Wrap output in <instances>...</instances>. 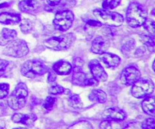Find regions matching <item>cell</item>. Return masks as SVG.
<instances>
[{
	"instance_id": "obj_1",
	"label": "cell",
	"mask_w": 155,
	"mask_h": 129,
	"mask_svg": "<svg viewBox=\"0 0 155 129\" xmlns=\"http://www.w3.org/2000/svg\"><path fill=\"white\" fill-rule=\"evenodd\" d=\"M148 13L145 8L137 2L130 4L126 14V21L133 28L141 27L147 19Z\"/></svg>"
},
{
	"instance_id": "obj_2",
	"label": "cell",
	"mask_w": 155,
	"mask_h": 129,
	"mask_svg": "<svg viewBox=\"0 0 155 129\" xmlns=\"http://www.w3.org/2000/svg\"><path fill=\"white\" fill-rule=\"evenodd\" d=\"M93 14L101 24L108 27H120L124 21V18L120 14L104 9H95Z\"/></svg>"
},
{
	"instance_id": "obj_3",
	"label": "cell",
	"mask_w": 155,
	"mask_h": 129,
	"mask_svg": "<svg viewBox=\"0 0 155 129\" xmlns=\"http://www.w3.org/2000/svg\"><path fill=\"white\" fill-rule=\"evenodd\" d=\"M28 96V89L24 83H19L8 99V104L14 110L24 107Z\"/></svg>"
},
{
	"instance_id": "obj_4",
	"label": "cell",
	"mask_w": 155,
	"mask_h": 129,
	"mask_svg": "<svg viewBox=\"0 0 155 129\" xmlns=\"http://www.w3.org/2000/svg\"><path fill=\"white\" fill-rule=\"evenodd\" d=\"M75 41V36L73 33H68L59 36H53L44 41L46 48L54 51H62L69 48Z\"/></svg>"
},
{
	"instance_id": "obj_5",
	"label": "cell",
	"mask_w": 155,
	"mask_h": 129,
	"mask_svg": "<svg viewBox=\"0 0 155 129\" xmlns=\"http://www.w3.org/2000/svg\"><path fill=\"white\" fill-rule=\"evenodd\" d=\"M47 70V67L42 61L30 60L26 61L22 65L21 73L24 76L33 79L44 75Z\"/></svg>"
},
{
	"instance_id": "obj_6",
	"label": "cell",
	"mask_w": 155,
	"mask_h": 129,
	"mask_svg": "<svg viewBox=\"0 0 155 129\" xmlns=\"http://www.w3.org/2000/svg\"><path fill=\"white\" fill-rule=\"evenodd\" d=\"M154 85L150 79H139L131 89V94L136 98H145L154 92Z\"/></svg>"
},
{
	"instance_id": "obj_7",
	"label": "cell",
	"mask_w": 155,
	"mask_h": 129,
	"mask_svg": "<svg viewBox=\"0 0 155 129\" xmlns=\"http://www.w3.org/2000/svg\"><path fill=\"white\" fill-rule=\"evenodd\" d=\"M29 52L27 42L22 39H14L5 45L3 54L6 56L13 57H23Z\"/></svg>"
},
{
	"instance_id": "obj_8",
	"label": "cell",
	"mask_w": 155,
	"mask_h": 129,
	"mask_svg": "<svg viewBox=\"0 0 155 129\" xmlns=\"http://www.w3.org/2000/svg\"><path fill=\"white\" fill-rule=\"evenodd\" d=\"M74 15L70 10H63L55 15L53 21L54 27L60 31L65 32L72 27Z\"/></svg>"
},
{
	"instance_id": "obj_9",
	"label": "cell",
	"mask_w": 155,
	"mask_h": 129,
	"mask_svg": "<svg viewBox=\"0 0 155 129\" xmlns=\"http://www.w3.org/2000/svg\"><path fill=\"white\" fill-rule=\"evenodd\" d=\"M141 77L139 69L133 66L126 67L120 75V81L125 85H133Z\"/></svg>"
},
{
	"instance_id": "obj_10",
	"label": "cell",
	"mask_w": 155,
	"mask_h": 129,
	"mask_svg": "<svg viewBox=\"0 0 155 129\" xmlns=\"http://www.w3.org/2000/svg\"><path fill=\"white\" fill-rule=\"evenodd\" d=\"M73 83L78 86H93L97 85L98 82L92 77L89 79L82 71V68L74 67V75L72 79Z\"/></svg>"
},
{
	"instance_id": "obj_11",
	"label": "cell",
	"mask_w": 155,
	"mask_h": 129,
	"mask_svg": "<svg viewBox=\"0 0 155 129\" xmlns=\"http://www.w3.org/2000/svg\"><path fill=\"white\" fill-rule=\"evenodd\" d=\"M109 47H110V42L108 39L103 36H98L92 40L91 51L94 54H103L107 52Z\"/></svg>"
},
{
	"instance_id": "obj_12",
	"label": "cell",
	"mask_w": 155,
	"mask_h": 129,
	"mask_svg": "<svg viewBox=\"0 0 155 129\" xmlns=\"http://www.w3.org/2000/svg\"><path fill=\"white\" fill-rule=\"evenodd\" d=\"M89 67L92 77L98 82H105L107 79V74L104 71L101 63L96 60H92L89 63Z\"/></svg>"
},
{
	"instance_id": "obj_13",
	"label": "cell",
	"mask_w": 155,
	"mask_h": 129,
	"mask_svg": "<svg viewBox=\"0 0 155 129\" xmlns=\"http://www.w3.org/2000/svg\"><path fill=\"white\" fill-rule=\"evenodd\" d=\"M12 119L15 123H21L28 127H31L34 125L35 122L37 119V116L33 113H30V114L15 113L13 115Z\"/></svg>"
},
{
	"instance_id": "obj_14",
	"label": "cell",
	"mask_w": 155,
	"mask_h": 129,
	"mask_svg": "<svg viewBox=\"0 0 155 129\" xmlns=\"http://www.w3.org/2000/svg\"><path fill=\"white\" fill-rule=\"evenodd\" d=\"M19 9L25 13H35L40 9L41 4L36 0H23L18 5Z\"/></svg>"
},
{
	"instance_id": "obj_15",
	"label": "cell",
	"mask_w": 155,
	"mask_h": 129,
	"mask_svg": "<svg viewBox=\"0 0 155 129\" xmlns=\"http://www.w3.org/2000/svg\"><path fill=\"white\" fill-rule=\"evenodd\" d=\"M103 117L107 119L115 121H124L126 114L123 110L117 108H108L103 113Z\"/></svg>"
},
{
	"instance_id": "obj_16",
	"label": "cell",
	"mask_w": 155,
	"mask_h": 129,
	"mask_svg": "<svg viewBox=\"0 0 155 129\" xmlns=\"http://www.w3.org/2000/svg\"><path fill=\"white\" fill-rule=\"evenodd\" d=\"M101 60L108 68H115L119 66L121 60L117 55L111 53H104L101 54Z\"/></svg>"
},
{
	"instance_id": "obj_17",
	"label": "cell",
	"mask_w": 155,
	"mask_h": 129,
	"mask_svg": "<svg viewBox=\"0 0 155 129\" xmlns=\"http://www.w3.org/2000/svg\"><path fill=\"white\" fill-rule=\"evenodd\" d=\"M52 69L56 74H58L60 76L68 75L71 73L73 68L71 63L68 61L64 60H60L58 61L53 65Z\"/></svg>"
},
{
	"instance_id": "obj_18",
	"label": "cell",
	"mask_w": 155,
	"mask_h": 129,
	"mask_svg": "<svg viewBox=\"0 0 155 129\" xmlns=\"http://www.w3.org/2000/svg\"><path fill=\"white\" fill-rule=\"evenodd\" d=\"M21 15L15 13H4L0 14V23L8 25H15L21 22Z\"/></svg>"
},
{
	"instance_id": "obj_19",
	"label": "cell",
	"mask_w": 155,
	"mask_h": 129,
	"mask_svg": "<svg viewBox=\"0 0 155 129\" xmlns=\"http://www.w3.org/2000/svg\"><path fill=\"white\" fill-rule=\"evenodd\" d=\"M17 32L14 30H10L8 28L2 29L0 38V45H5L12 40L16 39Z\"/></svg>"
},
{
	"instance_id": "obj_20",
	"label": "cell",
	"mask_w": 155,
	"mask_h": 129,
	"mask_svg": "<svg viewBox=\"0 0 155 129\" xmlns=\"http://www.w3.org/2000/svg\"><path fill=\"white\" fill-rule=\"evenodd\" d=\"M154 98L152 96H148L145 98L142 103V108L143 111L148 115L153 116L154 114Z\"/></svg>"
},
{
	"instance_id": "obj_21",
	"label": "cell",
	"mask_w": 155,
	"mask_h": 129,
	"mask_svg": "<svg viewBox=\"0 0 155 129\" xmlns=\"http://www.w3.org/2000/svg\"><path fill=\"white\" fill-rule=\"evenodd\" d=\"M89 100L94 103L104 104L107 101V95L101 89H94L89 96Z\"/></svg>"
},
{
	"instance_id": "obj_22",
	"label": "cell",
	"mask_w": 155,
	"mask_h": 129,
	"mask_svg": "<svg viewBox=\"0 0 155 129\" xmlns=\"http://www.w3.org/2000/svg\"><path fill=\"white\" fill-rule=\"evenodd\" d=\"M140 41L143 44H145L148 48L149 51L151 52L154 51V36L153 35H147V34H142L139 36Z\"/></svg>"
},
{
	"instance_id": "obj_23",
	"label": "cell",
	"mask_w": 155,
	"mask_h": 129,
	"mask_svg": "<svg viewBox=\"0 0 155 129\" xmlns=\"http://www.w3.org/2000/svg\"><path fill=\"white\" fill-rule=\"evenodd\" d=\"M122 125L119 121L107 119L100 124V129H122Z\"/></svg>"
},
{
	"instance_id": "obj_24",
	"label": "cell",
	"mask_w": 155,
	"mask_h": 129,
	"mask_svg": "<svg viewBox=\"0 0 155 129\" xmlns=\"http://www.w3.org/2000/svg\"><path fill=\"white\" fill-rule=\"evenodd\" d=\"M68 103H69L70 106L75 110H80L83 107V102L78 95L73 94V95H70L69 98H68Z\"/></svg>"
},
{
	"instance_id": "obj_25",
	"label": "cell",
	"mask_w": 155,
	"mask_h": 129,
	"mask_svg": "<svg viewBox=\"0 0 155 129\" xmlns=\"http://www.w3.org/2000/svg\"><path fill=\"white\" fill-rule=\"evenodd\" d=\"M121 0H104L102 8L104 10H112L120 5Z\"/></svg>"
},
{
	"instance_id": "obj_26",
	"label": "cell",
	"mask_w": 155,
	"mask_h": 129,
	"mask_svg": "<svg viewBox=\"0 0 155 129\" xmlns=\"http://www.w3.org/2000/svg\"><path fill=\"white\" fill-rule=\"evenodd\" d=\"M142 26H143V27L145 28V30H146L148 33H149L150 35L154 36L155 23L153 20L148 19V18H147V19L145 20V22H144V24H142Z\"/></svg>"
},
{
	"instance_id": "obj_27",
	"label": "cell",
	"mask_w": 155,
	"mask_h": 129,
	"mask_svg": "<svg viewBox=\"0 0 155 129\" xmlns=\"http://www.w3.org/2000/svg\"><path fill=\"white\" fill-rule=\"evenodd\" d=\"M20 28L21 31L25 34L29 33L32 30V23L28 19L21 20L20 22Z\"/></svg>"
},
{
	"instance_id": "obj_28",
	"label": "cell",
	"mask_w": 155,
	"mask_h": 129,
	"mask_svg": "<svg viewBox=\"0 0 155 129\" xmlns=\"http://www.w3.org/2000/svg\"><path fill=\"white\" fill-rule=\"evenodd\" d=\"M55 98H52V97H48L46 98V99L44 101L43 104H42V107L47 111H50V110H52L53 107H54V104H55Z\"/></svg>"
},
{
	"instance_id": "obj_29",
	"label": "cell",
	"mask_w": 155,
	"mask_h": 129,
	"mask_svg": "<svg viewBox=\"0 0 155 129\" xmlns=\"http://www.w3.org/2000/svg\"><path fill=\"white\" fill-rule=\"evenodd\" d=\"M68 129H92V127L89 122L83 121V122H79L74 124Z\"/></svg>"
},
{
	"instance_id": "obj_30",
	"label": "cell",
	"mask_w": 155,
	"mask_h": 129,
	"mask_svg": "<svg viewBox=\"0 0 155 129\" xmlns=\"http://www.w3.org/2000/svg\"><path fill=\"white\" fill-rule=\"evenodd\" d=\"M141 127L142 129H154L155 128V122L154 119L153 117L148 118L145 119L142 124Z\"/></svg>"
},
{
	"instance_id": "obj_31",
	"label": "cell",
	"mask_w": 155,
	"mask_h": 129,
	"mask_svg": "<svg viewBox=\"0 0 155 129\" xmlns=\"http://www.w3.org/2000/svg\"><path fill=\"white\" fill-rule=\"evenodd\" d=\"M65 89H64L62 86L59 85H54L51 86L48 90V92L53 95H61V94L64 93Z\"/></svg>"
},
{
	"instance_id": "obj_32",
	"label": "cell",
	"mask_w": 155,
	"mask_h": 129,
	"mask_svg": "<svg viewBox=\"0 0 155 129\" xmlns=\"http://www.w3.org/2000/svg\"><path fill=\"white\" fill-rule=\"evenodd\" d=\"M9 93V85L7 83L0 84V99L5 98Z\"/></svg>"
},
{
	"instance_id": "obj_33",
	"label": "cell",
	"mask_w": 155,
	"mask_h": 129,
	"mask_svg": "<svg viewBox=\"0 0 155 129\" xmlns=\"http://www.w3.org/2000/svg\"><path fill=\"white\" fill-rule=\"evenodd\" d=\"M9 62L8 60L0 59V77L2 76L6 70V68L8 66Z\"/></svg>"
},
{
	"instance_id": "obj_34",
	"label": "cell",
	"mask_w": 155,
	"mask_h": 129,
	"mask_svg": "<svg viewBox=\"0 0 155 129\" xmlns=\"http://www.w3.org/2000/svg\"><path fill=\"white\" fill-rule=\"evenodd\" d=\"M134 45H135L134 40L131 39V40H130L129 42H127V43L124 45V48H123V51H125V53L130 52V51H131L133 48H134Z\"/></svg>"
},
{
	"instance_id": "obj_35",
	"label": "cell",
	"mask_w": 155,
	"mask_h": 129,
	"mask_svg": "<svg viewBox=\"0 0 155 129\" xmlns=\"http://www.w3.org/2000/svg\"><path fill=\"white\" fill-rule=\"evenodd\" d=\"M124 129H142L139 122H131L128 124Z\"/></svg>"
},
{
	"instance_id": "obj_36",
	"label": "cell",
	"mask_w": 155,
	"mask_h": 129,
	"mask_svg": "<svg viewBox=\"0 0 155 129\" xmlns=\"http://www.w3.org/2000/svg\"><path fill=\"white\" fill-rule=\"evenodd\" d=\"M83 63H84V62L80 57H77V58L74 59V64L75 68H82L83 66Z\"/></svg>"
},
{
	"instance_id": "obj_37",
	"label": "cell",
	"mask_w": 155,
	"mask_h": 129,
	"mask_svg": "<svg viewBox=\"0 0 155 129\" xmlns=\"http://www.w3.org/2000/svg\"><path fill=\"white\" fill-rule=\"evenodd\" d=\"M56 80V73L53 71V69L48 71V82L49 83L53 82Z\"/></svg>"
},
{
	"instance_id": "obj_38",
	"label": "cell",
	"mask_w": 155,
	"mask_h": 129,
	"mask_svg": "<svg viewBox=\"0 0 155 129\" xmlns=\"http://www.w3.org/2000/svg\"><path fill=\"white\" fill-rule=\"evenodd\" d=\"M87 25L90 26V27H101L102 24H101V23H100L99 21H94V20H89V21H87Z\"/></svg>"
},
{
	"instance_id": "obj_39",
	"label": "cell",
	"mask_w": 155,
	"mask_h": 129,
	"mask_svg": "<svg viewBox=\"0 0 155 129\" xmlns=\"http://www.w3.org/2000/svg\"><path fill=\"white\" fill-rule=\"evenodd\" d=\"M145 48L143 46H141V47H139L137 50H136V51L135 54H136V55H137V56H142V54H145Z\"/></svg>"
},
{
	"instance_id": "obj_40",
	"label": "cell",
	"mask_w": 155,
	"mask_h": 129,
	"mask_svg": "<svg viewBox=\"0 0 155 129\" xmlns=\"http://www.w3.org/2000/svg\"><path fill=\"white\" fill-rule=\"evenodd\" d=\"M61 1V0H46L47 3H48L50 6H52V7L57 6L58 5H59Z\"/></svg>"
},
{
	"instance_id": "obj_41",
	"label": "cell",
	"mask_w": 155,
	"mask_h": 129,
	"mask_svg": "<svg viewBox=\"0 0 155 129\" xmlns=\"http://www.w3.org/2000/svg\"><path fill=\"white\" fill-rule=\"evenodd\" d=\"M5 128V122L3 121L0 120V129H2Z\"/></svg>"
},
{
	"instance_id": "obj_42",
	"label": "cell",
	"mask_w": 155,
	"mask_h": 129,
	"mask_svg": "<svg viewBox=\"0 0 155 129\" xmlns=\"http://www.w3.org/2000/svg\"><path fill=\"white\" fill-rule=\"evenodd\" d=\"M14 129H28V128H14Z\"/></svg>"
},
{
	"instance_id": "obj_43",
	"label": "cell",
	"mask_w": 155,
	"mask_h": 129,
	"mask_svg": "<svg viewBox=\"0 0 155 129\" xmlns=\"http://www.w3.org/2000/svg\"><path fill=\"white\" fill-rule=\"evenodd\" d=\"M153 69L154 70V63H153Z\"/></svg>"
}]
</instances>
